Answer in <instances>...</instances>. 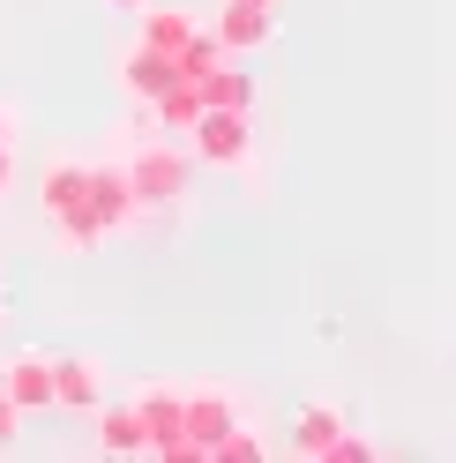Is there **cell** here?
Masks as SVG:
<instances>
[{
	"mask_svg": "<svg viewBox=\"0 0 456 463\" xmlns=\"http://www.w3.org/2000/svg\"><path fill=\"white\" fill-rule=\"evenodd\" d=\"M8 128H15V112H8V105H0V142H8Z\"/></svg>",
	"mask_w": 456,
	"mask_h": 463,
	"instance_id": "4fadbf2b",
	"label": "cell"
},
{
	"mask_svg": "<svg viewBox=\"0 0 456 463\" xmlns=\"http://www.w3.org/2000/svg\"><path fill=\"white\" fill-rule=\"evenodd\" d=\"M210 98H217V105H233V112H240V105H247V82H240V75H224V82H210Z\"/></svg>",
	"mask_w": 456,
	"mask_h": 463,
	"instance_id": "8fae6325",
	"label": "cell"
},
{
	"mask_svg": "<svg viewBox=\"0 0 456 463\" xmlns=\"http://www.w3.org/2000/svg\"><path fill=\"white\" fill-rule=\"evenodd\" d=\"M105 373H98V359H52V403H98L105 389Z\"/></svg>",
	"mask_w": 456,
	"mask_h": 463,
	"instance_id": "277c9868",
	"label": "cell"
},
{
	"mask_svg": "<svg viewBox=\"0 0 456 463\" xmlns=\"http://www.w3.org/2000/svg\"><path fill=\"white\" fill-rule=\"evenodd\" d=\"M135 441H142V419L112 411V419H105V456H135Z\"/></svg>",
	"mask_w": 456,
	"mask_h": 463,
	"instance_id": "52a82bcc",
	"label": "cell"
},
{
	"mask_svg": "<svg viewBox=\"0 0 456 463\" xmlns=\"http://www.w3.org/2000/svg\"><path fill=\"white\" fill-rule=\"evenodd\" d=\"M8 433H15V403L0 396V441H8Z\"/></svg>",
	"mask_w": 456,
	"mask_h": 463,
	"instance_id": "7c38bea8",
	"label": "cell"
},
{
	"mask_svg": "<svg viewBox=\"0 0 456 463\" xmlns=\"http://www.w3.org/2000/svg\"><path fill=\"white\" fill-rule=\"evenodd\" d=\"M135 187H150V194H180V165H173V157H150V165L135 172Z\"/></svg>",
	"mask_w": 456,
	"mask_h": 463,
	"instance_id": "ba28073f",
	"label": "cell"
},
{
	"mask_svg": "<svg viewBox=\"0 0 456 463\" xmlns=\"http://www.w3.org/2000/svg\"><path fill=\"white\" fill-rule=\"evenodd\" d=\"M195 142H203L210 165H240V157H247V120H240L233 105H224V112H203V120H195Z\"/></svg>",
	"mask_w": 456,
	"mask_h": 463,
	"instance_id": "7a4b0ae2",
	"label": "cell"
},
{
	"mask_svg": "<svg viewBox=\"0 0 456 463\" xmlns=\"http://www.w3.org/2000/svg\"><path fill=\"white\" fill-rule=\"evenodd\" d=\"M120 8H135V0H120Z\"/></svg>",
	"mask_w": 456,
	"mask_h": 463,
	"instance_id": "9a60e30c",
	"label": "cell"
},
{
	"mask_svg": "<svg viewBox=\"0 0 456 463\" xmlns=\"http://www.w3.org/2000/svg\"><path fill=\"white\" fill-rule=\"evenodd\" d=\"M337 433H345V419L322 411V403H307L299 426H292V449H299V456H329V449H337Z\"/></svg>",
	"mask_w": 456,
	"mask_h": 463,
	"instance_id": "5b68a950",
	"label": "cell"
},
{
	"mask_svg": "<svg viewBox=\"0 0 456 463\" xmlns=\"http://www.w3.org/2000/svg\"><path fill=\"white\" fill-rule=\"evenodd\" d=\"M0 396H8L15 411H45V403H52V359H38V352L8 359V366H0Z\"/></svg>",
	"mask_w": 456,
	"mask_h": 463,
	"instance_id": "6da1fadb",
	"label": "cell"
},
{
	"mask_svg": "<svg viewBox=\"0 0 456 463\" xmlns=\"http://www.w3.org/2000/svg\"><path fill=\"white\" fill-rule=\"evenodd\" d=\"M187 31H195L187 15H150V45H157V52H165V45H180Z\"/></svg>",
	"mask_w": 456,
	"mask_h": 463,
	"instance_id": "9c48e42d",
	"label": "cell"
},
{
	"mask_svg": "<svg viewBox=\"0 0 456 463\" xmlns=\"http://www.w3.org/2000/svg\"><path fill=\"white\" fill-rule=\"evenodd\" d=\"M366 456H375V449H366L359 433H337V449H329V463H366Z\"/></svg>",
	"mask_w": 456,
	"mask_h": 463,
	"instance_id": "30bf717a",
	"label": "cell"
},
{
	"mask_svg": "<svg viewBox=\"0 0 456 463\" xmlns=\"http://www.w3.org/2000/svg\"><path fill=\"white\" fill-rule=\"evenodd\" d=\"M45 210L52 217H82V210H90V172H82V165H52L45 172Z\"/></svg>",
	"mask_w": 456,
	"mask_h": 463,
	"instance_id": "3957f363",
	"label": "cell"
},
{
	"mask_svg": "<svg viewBox=\"0 0 456 463\" xmlns=\"http://www.w3.org/2000/svg\"><path fill=\"white\" fill-rule=\"evenodd\" d=\"M224 38H233V45H262V38H270V8L233 0V8H224Z\"/></svg>",
	"mask_w": 456,
	"mask_h": 463,
	"instance_id": "8992f818",
	"label": "cell"
},
{
	"mask_svg": "<svg viewBox=\"0 0 456 463\" xmlns=\"http://www.w3.org/2000/svg\"><path fill=\"white\" fill-rule=\"evenodd\" d=\"M254 8H277V0H254Z\"/></svg>",
	"mask_w": 456,
	"mask_h": 463,
	"instance_id": "5bb4252c",
	"label": "cell"
}]
</instances>
